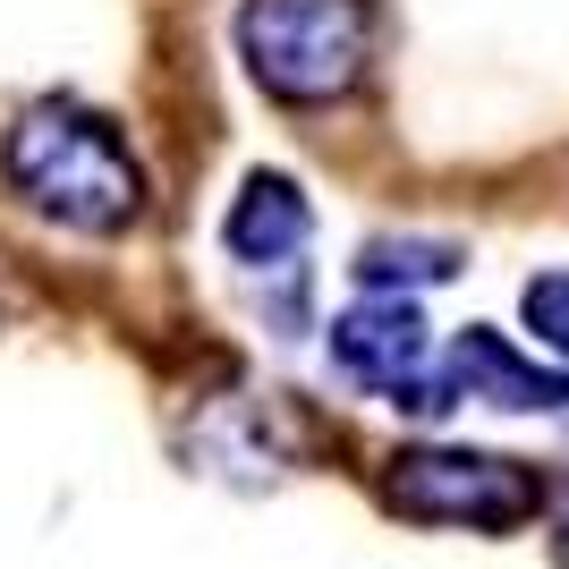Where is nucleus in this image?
I'll use <instances>...</instances> for the list:
<instances>
[{
    "label": "nucleus",
    "instance_id": "0eeeda50",
    "mask_svg": "<svg viewBox=\"0 0 569 569\" xmlns=\"http://www.w3.org/2000/svg\"><path fill=\"white\" fill-rule=\"evenodd\" d=\"M451 272H459L451 238H375L357 256V298H408V289L451 281Z\"/></svg>",
    "mask_w": 569,
    "mask_h": 569
},
{
    "label": "nucleus",
    "instance_id": "20e7f679",
    "mask_svg": "<svg viewBox=\"0 0 569 569\" xmlns=\"http://www.w3.org/2000/svg\"><path fill=\"white\" fill-rule=\"evenodd\" d=\"M332 366L349 382H366V391H382L391 408H408V417L459 408L451 375H442V357H433L426 315L408 307V298H357V307L332 323Z\"/></svg>",
    "mask_w": 569,
    "mask_h": 569
},
{
    "label": "nucleus",
    "instance_id": "7ed1b4c3",
    "mask_svg": "<svg viewBox=\"0 0 569 569\" xmlns=\"http://www.w3.org/2000/svg\"><path fill=\"white\" fill-rule=\"evenodd\" d=\"M382 510L417 527L510 536L545 510V476L527 459H493V451H400L382 468Z\"/></svg>",
    "mask_w": 569,
    "mask_h": 569
},
{
    "label": "nucleus",
    "instance_id": "423d86ee",
    "mask_svg": "<svg viewBox=\"0 0 569 569\" xmlns=\"http://www.w3.org/2000/svg\"><path fill=\"white\" fill-rule=\"evenodd\" d=\"M442 375H451L459 400H493V408H561L569 400L561 366H527V357L501 332H485V323H468V332L442 349Z\"/></svg>",
    "mask_w": 569,
    "mask_h": 569
},
{
    "label": "nucleus",
    "instance_id": "39448f33",
    "mask_svg": "<svg viewBox=\"0 0 569 569\" xmlns=\"http://www.w3.org/2000/svg\"><path fill=\"white\" fill-rule=\"evenodd\" d=\"M307 238H315V204H307V188H298L289 170H247V179H238L230 213H221V247H230V263H247V272H281Z\"/></svg>",
    "mask_w": 569,
    "mask_h": 569
},
{
    "label": "nucleus",
    "instance_id": "6e6552de",
    "mask_svg": "<svg viewBox=\"0 0 569 569\" xmlns=\"http://www.w3.org/2000/svg\"><path fill=\"white\" fill-rule=\"evenodd\" d=\"M519 323H527L536 340H545L552 357H569V272H536V281H527Z\"/></svg>",
    "mask_w": 569,
    "mask_h": 569
},
{
    "label": "nucleus",
    "instance_id": "f03ea898",
    "mask_svg": "<svg viewBox=\"0 0 569 569\" xmlns=\"http://www.w3.org/2000/svg\"><path fill=\"white\" fill-rule=\"evenodd\" d=\"M238 60L281 111H332L366 86L375 0H238Z\"/></svg>",
    "mask_w": 569,
    "mask_h": 569
},
{
    "label": "nucleus",
    "instance_id": "f257e3e1",
    "mask_svg": "<svg viewBox=\"0 0 569 569\" xmlns=\"http://www.w3.org/2000/svg\"><path fill=\"white\" fill-rule=\"evenodd\" d=\"M0 170L18 188L26 213L60 221V230H86V238H111L144 213V162L128 153L102 111L86 102H34L18 111L9 144H0Z\"/></svg>",
    "mask_w": 569,
    "mask_h": 569
}]
</instances>
